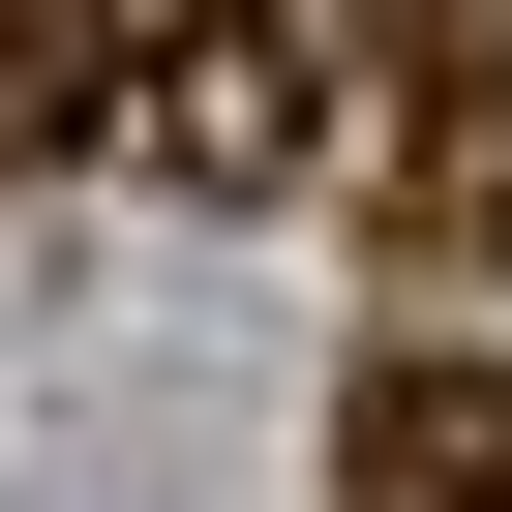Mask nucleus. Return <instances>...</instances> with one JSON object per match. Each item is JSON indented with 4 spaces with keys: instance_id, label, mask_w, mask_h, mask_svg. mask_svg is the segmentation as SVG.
Returning <instances> with one entry per match:
<instances>
[{
    "instance_id": "1",
    "label": "nucleus",
    "mask_w": 512,
    "mask_h": 512,
    "mask_svg": "<svg viewBox=\"0 0 512 512\" xmlns=\"http://www.w3.org/2000/svg\"><path fill=\"white\" fill-rule=\"evenodd\" d=\"M151 151L181 181H302V31L272 0H151Z\"/></svg>"
},
{
    "instance_id": "2",
    "label": "nucleus",
    "mask_w": 512,
    "mask_h": 512,
    "mask_svg": "<svg viewBox=\"0 0 512 512\" xmlns=\"http://www.w3.org/2000/svg\"><path fill=\"white\" fill-rule=\"evenodd\" d=\"M362 512H512V392L482 362H392L362 392Z\"/></svg>"
}]
</instances>
